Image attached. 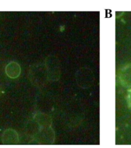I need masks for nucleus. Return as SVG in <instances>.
<instances>
[{
  "label": "nucleus",
  "mask_w": 131,
  "mask_h": 148,
  "mask_svg": "<svg viewBox=\"0 0 131 148\" xmlns=\"http://www.w3.org/2000/svg\"><path fill=\"white\" fill-rule=\"evenodd\" d=\"M121 84L125 88H131V64L123 66L118 73Z\"/></svg>",
  "instance_id": "obj_1"
},
{
  "label": "nucleus",
  "mask_w": 131,
  "mask_h": 148,
  "mask_svg": "<svg viewBox=\"0 0 131 148\" xmlns=\"http://www.w3.org/2000/svg\"><path fill=\"white\" fill-rule=\"evenodd\" d=\"M81 70L85 77L83 76V74L81 73V72L79 70V72L77 73V82H79V81H81L79 82V85L81 86V87L88 88L90 86H91L93 84V73L91 71L88 69H81Z\"/></svg>",
  "instance_id": "obj_2"
},
{
  "label": "nucleus",
  "mask_w": 131,
  "mask_h": 148,
  "mask_svg": "<svg viewBox=\"0 0 131 148\" xmlns=\"http://www.w3.org/2000/svg\"><path fill=\"white\" fill-rule=\"evenodd\" d=\"M2 143L5 145H15L19 143V136L16 131L12 129H7L3 133Z\"/></svg>",
  "instance_id": "obj_3"
},
{
  "label": "nucleus",
  "mask_w": 131,
  "mask_h": 148,
  "mask_svg": "<svg viewBox=\"0 0 131 148\" xmlns=\"http://www.w3.org/2000/svg\"><path fill=\"white\" fill-rule=\"evenodd\" d=\"M21 72V69L20 65L15 61L9 63L5 68L6 74L10 79L17 78L20 75Z\"/></svg>",
  "instance_id": "obj_4"
},
{
  "label": "nucleus",
  "mask_w": 131,
  "mask_h": 148,
  "mask_svg": "<svg viewBox=\"0 0 131 148\" xmlns=\"http://www.w3.org/2000/svg\"><path fill=\"white\" fill-rule=\"evenodd\" d=\"M127 103H128V105H129V107L131 109V89L128 91Z\"/></svg>",
  "instance_id": "obj_5"
}]
</instances>
